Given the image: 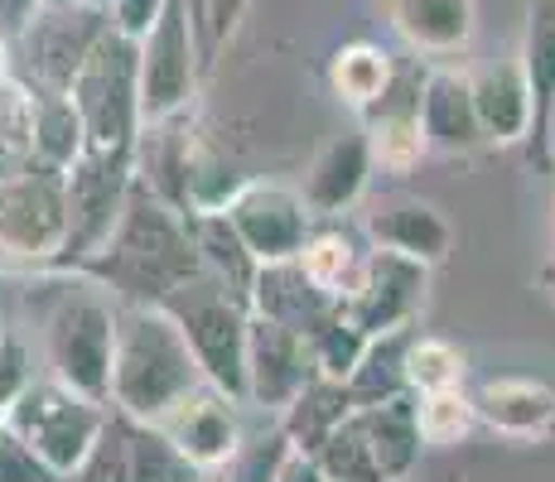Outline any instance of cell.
Segmentation results:
<instances>
[{"label":"cell","mask_w":555,"mask_h":482,"mask_svg":"<svg viewBox=\"0 0 555 482\" xmlns=\"http://www.w3.org/2000/svg\"><path fill=\"white\" fill-rule=\"evenodd\" d=\"M271 482H328L324 468L314 464V454H300V448H285V458L275 464Z\"/></svg>","instance_id":"cell-38"},{"label":"cell","mask_w":555,"mask_h":482,"mask_svg":"<svg viewBox=\"0 0 555 482\" xmlns=\"http://www.w3.org/2000/svg\"><path fill=\"white\" fill-rule=\"evenodd\" d=\"M362 348H367V334L353 324V318L338 309L328 324H319L314 334H309V362H314V377H328V381H348L362 357Z\"/></svg>","instance_id":"cell-33"},{"label":"cell","mask_w":555,"mask_h":482,"mask_svg":"<svg viewBox=\"0 0 555 482\" xmlns=\"http://www.w3.org/2000/svg\"><path fill=\"white\" fill-rule=\"evenodd\" d=\"M517 63H521V73H527L531 106H537V121H541L555 96V0H531L527 5V35H521ZM531 131H537V126H531Z\"/></svg>","instance_id":"cell-29"},{"label":"cell","mask_w":555,"mask_h":482,"mask_svg":"<svg viewBox=\"0 0 555 482\" xmlns=\"http://www.w3.org/2000/svg\"><path fill=\"white\" fill-rule=\"evenodd\" d=\"M421 131H425V145L440 149V155H468V149L483 145V126H478L464 68H425Z\"/></svg>","instance_id":"cell-20"},{"label":"cell","mask_w":555,"mask_h":482,"mask_svg":"<svg viewBox=\"0 0 555 482\" xmlns=\"http://www.w3.org/2000/svg\"><path fill=\"white\" fill-rule=\"evenodd\" d=\"M348 411H353V395H348L344 381L309 377L305 391L281 411V434H285V444H291V448L314 454V448L328 439V430H334Z\"/></svg>","instance_id":"cell-26"},{"label":"cell","mask_w":555,"mask_h":482,"mask_svg":"<svg viewBox=\"0 0 555 482\" xmlns=\"http://www.w3.org/2000/svg\"><path fill=\"white\" fill-rule=\"evenodd\" d=\"M372 246L382 251H397V256H411L421 265H444L454 251V227L435 203L425 198H391V203H377L362 222Z\"/></svg>","instance_id":"cell-16"},{"label":"cell","mask_w":555,"mask_h":482,"mask_svg":"<svg viewBox=\"0 0 555 482\" xmlns=\"http://www.w3.org/2000/svg\"><path fill=\"white\" fill-rule=\"evenodd\" d=\"M411 401H415V430H421L425 448L464 444V439L478 430L474 395H468L464 386H450V391H421V395H411Z\"/></svg>","instance_id":"cell-31"},{"label":"cell","mask_w":555,"mask_h":482,"mask_svg":"<svg viewBox=\"0 0 555 482\" xmlns=\"http://www.w3.org/2000/svg\"><path fill=\"white\" fill-rule=\"evenodd\" d=\"M531 145L541 149V165L555 174V96H551V106H546V116L537 121V131H531Z\"/></svg>","instance_id":"cell-39"},{"label":"cell","mask_w":555,"mask_h":482,"mask_svg":"<svg viewBox=\"0 0 555 482\" xmlns=\"http://www.w3.org/2000/svg\"><path fill=\"white\" fill-rule=\"evenodd\" d=\"M189 237H194V251H198V265L222 281L232 295L247 299L251 295V281H256V256L247 251V242L237 237V227L228 222V212H194L189 218Z\"/></svg>","instance_id":"cell-25"},{"label":"cell","mask_w":555,"mask_h":482,"mask_svg":"<svg viewBox=\"0 0 555 482\" xmlns=\"http://www.w3.org/2000/svg\"><path fill=\"white\" fill-rule=\"evenodd\" d=\"M251 314H266L275 324L295 328L300 338H309L319 324L338 314V304L324 295L309 275L300 271V261H266L256 265V281H251V295H247Z\"/></svg>","instance_id":"cell-21"},{"label":"cell","mask_w":555,"mask_h":482,"mask_svg":"<svg viewBox=\"0 0 555 482\" xmlns=\"http://www.w3.org/2000/svg\"><path fill=\"white\" fill-rule=\"evenodd\" d=\"M184 5H189V25H194L198 63H203V73H212V63L222 58V49L237 39L251 0H184Z\"/></svg>","instance_id":"cell-34"},{"label":"cell","mask_w":555,"mask_h":482,"mask_svg":"<svg viewBox=\"0 0 555 482\" xmlns=\"http://www.w3.org/2000/svg\"><path fill=\"white\" fill-rule=\"evenodd\" d=\"M285 434H266V439H242V448L228 458V464L208 468V473H198V482H271L275 464L285 458Z\"/></svg>","instance_id":"cell-35"},{"label":"cell","mask_w":555,"mask_h":482,"mask_svg":"<svg viewBox=\"0 0 555 482\" xmlns=\"http://www.w3.org/2000/svg\"><path fill=\"white\" fill-rule=\"evenodd\" d=\"M135 78H141V121H169L184 116L203 82V63L194 44L184 0H165L155 25L135 39Z\"/></svg>","instance_id":"cell-9"},{"label":"cell","mask_w":555,"mask_h":482,"mask_svg":"<svg viewBox=\"0 0 555 482\" xmlns=\"http://www.w3.org/2000/svg\"><path fill=\"white\" fill-rule=\"evenodd\" d=\"M372 149H367V135L362 131H344L334 141H324L314 159L305 169V184H300V198L314 218H338L348 212L353 203L367 193V179H372Z\"/></svg>","instance_id":"cell-17"},{"label":"cell","mask_w":555,"mask_h":482,"mask_svg":"<svg viewBox=\"0 0 555 482\" xmlns=\"http://www.w3.org/2000/svg\"><path fill=\"white\" fill-rule=\"evenodd\" d=\"M468 92H474V112L483 126V145H521L537 126V106H531L527 73L517 58H498L468 73Z\"/></svg>","instance_id":"cell-19"},{"label":"cell","mask_w":555,"mask_h":482,"mask_svg":"<svg viewBox=\"0 0 555 482\" xmlns=\"http://www.w3.org/2000/svg\"><path fill=\"white\" fill-rule=\"evenodd\" d=\"M237 411H242V401H232L228 391H218L212 381H203L169 415H159L155 430L165 434L169 444L198 468V473H208V468L228 464V458L242 448V439H247L242 425H237Z\"/></svg>","instance_id":"cell-14"},{"label":"cell","mask_w":555,"mask_h":482,"mask_svg":"<svg viewBox=\"0 0 555 482\" xmlns=\"http://www.w3.org/2000/svg\"><path fill=\"white\" fill-rule=\"evenodd\" d=\"M415 328H391V334L367 338L353 377H348V395L353 405H382L391 395H405V342H411Z\"/></svg>","instance_id":"cell-28"},{"label":"cell","mask_w":555,"mask_h":482,"mask_svg":"<svg viewBox=\"0 0 555 482\" xmlns=\"http://www.w3.org/2000/svg\"><path fill=\"white\" fill-rule=\"evenodd\" d=\"M88 281H98L116 304H165L184 281L203 271L189 218L175 212L159 193H151L141 179H131L126 208L88 261L78 265Z\"/></svg>","instance_id":"cell-1"},{"label":"cell","mask_w":555,"mask_h":482,"mask_svg":"<svg viewBox=\"0 0 555 482\" xmlns=\"http://www.w3.org/2000/svg\"><path fill=\"white\" fill-rule=\"evenodd\" d=\"M421 78H425V68L415 58L397 63L387 92L358 112L362 135H367V149H372V165L391 169V174L415 169L421 155L430 149L425 145V131H421Z\"/></svg>","instance_id":"cell-13"},{"label":"cell","mask_w":555,"mask_h":482,"mask_svg":"<svg viewBox=\"0 0 555 482\" xmlns=\"http://www.w3.org/2000/svg\"><path fill=\"white\" fill-rule=\"evenodd\" d=\"M353 425L367 439L372 458H377L382 482H405L411 468L421 464V430H415V401L411 391L391 395L382 405H353Z\"/></svg>","instance_id":"cell-22"},{"label":"cell","mask_w":555,"mask_h":482,"mask_svg":"<svg viewBox=\"0 0 555 482\" xmlns=\"http://www.w3.org/2000/svg\"><path fill=\"white\" fill-rule=\"evenodd\" d=\"M464 377H468V362L450 338L411 334V342H405V391L411 395L450 391V386H464Z\"/></svg>","instance_id":"cell-32"},{"label":"cell","mask_w":555,"mask_h":482,"mask_svg":"<svg viewBox=\"0 0 555 482\" xmlns=\"http://www.w3.org/2000/svg\"><path fill=\"white\" fill-rule=\"evenodd\" d=\"M228 222L237 227V237L247 242V251L256 261H295L300 256L305 237L314 232V212L305 208L300 188L285 184H266V179H247L237 193H232Z\"/></svg>","instance_id":"cell-12"},{"label":"cell","mask_w":555,"mask_h":482,"mask_svg":"<svg viewBox=\"0 0 555 482\" xmlns=\"http://www.w3.org/2000/svg\"><path fill=\"white\" fill-rule=\"evenodd\" d=\"M391 25L415 53L450 58L468 49L478 10L474 0H391Z\"/></svg>","instance_id":"cell-23"},{"label":"cell","mask_w":555,"mask_h":482,"mask_svg":"<svg viewBox=\"0 0 555 482\" xmlns=\"http://www.w3.org/2000/svg\"><path fill=\"white\" fill-rule=\"evenodd\" d=\"M68 242V188L63 169L20 159L0 169V256L49 271Z\"/></svg>","instance_id":"cell-7"},{"label":"cell","mask_w":555,"mask_h":482,"mask_svg":"<svg viewBox=\"0 0 555 482\" xmlns=\"http://www.w3.org/2000/svg\"><path fill=\"white\" fill-rule=\"evenodd\" d=\"M478 425L517 444H546L555 439V391L531 377H493L474 391Z\"/></svg>","instance_id":"cell-18"},{"label":"cell","mask_w":555,"mask_h":482,"mask_svg":"<svg viewBox=\"0 0 555 482\" xmlns=\"http://www.w3.org/2000/svg\"><path fill=\"white\" fill-rule=\"evenodd\" d=\"M5 338H10V285L0 275V348H5Z\"/></svg>","instance_id":"cell-41"},{"label":"cell","mask_w":555,"mask_h":482,"mask_svg":"<svg viewBox=\"0 0 555 482\" xmlns=\"http://www.w3.org/2000/svg\"><path fill=\"white\" fill-rule=\"evenodd\" d=\"M106 29H112V0H39L35 19L5 53L20 58L25 68L20 82L29 92H68L73 73Z\"/></svg>","instance_id":"cell-8"},{"label":"cell","mask_w":555,"mask_h":482,"mask_svg":"<svg viewBox=\"0 0 555 482\" xmlns=\"http://www.w3.org/2000/svg\"><path fill=\"white\" fill-rule=\"evenodd\" d=\"M10 401H15V395H10L5 386H0V425H5V415H10Z\"/></svg>","instance_id":"cell-42"},{"label":"cell","mask_w":555,"mask_h":482,"mask_svg":"<svg viewBox=\"0 0 555 482\" xmlns=\"http://www.w3.org/2000/svg\"><path fill=\"white\" fill-rule=\"evenodd\" d=\"M68 106L82 126V149L92 155H131L141 135V78H135V39L106 29L68 82Z\"/></svg>","instance_id":"cell-4"},{"label":"cell","mask_w":555,"mask_h":482,"mask_svg":"<svg viewBox=\"0 0 555 482\" xmlns=\"http://www.w3.org/2000/svg\"><path fill=\"white\" fill-rule=\"evenodd\" d=\"M106 411L112 405L98 395H82L59 377H29L10 401L5 425L29 444V454L49 468L53 478H68L73 468L88 458V448L98 444Z\"/></svg>","instance_id":"cell-6"},{"label":"cell","mask_w":555,"mask_h":482,"mask_svg":"<svg viewBox=\"0 0 555 482\" xmlns=\"http://www.w3.org/2000/svg\"><path fill=\"white\" fill-rule=\"evenodd\" d=\"M541 285L555 299V212H551V251H546V271H541Z\"/></svg>","instance_id":"cell-40"},{"label":"cell","mask_w":555,"mask_h":482,"mask_svg":"<svg viewBox=\"0 0 555 482\" xmlns=\"http://www.w3.org/2000/svg\"><path fill=\"white\" fill-rule=\"evenodd\" d=\"M165 309L184 328L203 381H212L232 401L247 405V314H251L247 299L232 295L208 271H198L194 281H184L165 299Z\"/></svg>","instance_id":"cell-5"},{"label":"cell","mask_w":555,"mask_h":482,"mask_svg":"<svg viewBox=\"0 0 555 482\" xmlns=\"http://www.w3.org/2000/svg\"><path fill=\"white\" fill-rule=\"evenodd\" d=\"M367 251H372V246H362L353 232H344V227H314L305 237V246H300V256H295V261H300V271L319 289H324L334 304H344V299L358 289V281H362Z\"/></svg>","instance_id":"cell-24"},{"label":"cell","mask_w":555,"mask_h":482,"mask_svg":"<svg viewBox=\"0 0 555 482\" xmlns=\"http://www.w3.org/2000/svg\"><path fill=\"white\" fill-rule=\"evenodd\" d=\"M35 10H39V0H0V49H10L20 35H25Z\"/></svg>","instance_id":"cell-37"},{"label":"cell","mask_w":555,"mask_h":482,"mask_svg":"<svg viewBox=\"0 0 555 482\" xmlns=\"http://www.w3.org/2000/svg\"><path fill=\"white\" fill-rule=\"evenodd\" d=\"M391 73H397V58H391L382 44H367V39H353V44L334 49V58H328V88L344 106H372L382 92H387Z\"/></svg>","instance_id":"cell-27"},{"label":"cell","mask_w":555,"mask_h":482,"mask_svg":"<svg viewBox=\"0 0 555 482\" xmlns=\"http://www.w3.org/2000/svg\"><path fill=\"white\" fill-rule=\"evenodd\" d=\"M0 78H5V49H0Z\"/></svg>","instance_id":"cell-43"},{"label":"cell","mask_w":555,"mask_h":482,"mask_svg":"<svg viewBox=\"0 0 555 482\" xmlns=\"http://www.w3.org/2000/svg\"><path fill=\"white\" fill-rule=\"evenodd\" d=\"M194 386H203V372L175 314L165 304H116L106 405L131 420L155 425Z\"/></svg>","instance_id":"cell-2"},{"label":"cell","mask_w":555,"mask_h":482,"mask_svg":"<svg viewBox=\"0 0 555 482\" xmlns=\"http://www.w3.org/2000/svg\"><path fill=\"white\" fill-rule=\"evenodd\" d=\"M425 295H430V265L372 246L358 289L338 309H344L367 338H377V334H391V328H415V318H421V309H425Z\"/></svg>","instance_id":"cell-11"},{"label":"cell","mask_w":555,"mask_h":482,"mask_svg":"<svg viewBox=\"0 0 555 482\" xmlns=\"http://www.w3.org/2000/svg\"><path fill=\"white\" fill-rule=\"evenodd\" d=\"M53 295L44 299V357L49 377L82 395L106 401L112 381V338H116V299L82 271H49Z\"/></svg>","instance_id":"cell-3"},{"label":"cell","mask_w":555,"mask_h":482,"mask_svg":"<svg viewBox=\"0 0 555 482\" xmlns=\"http://www.w3.org/2000/svg\"><path fill=\"white\" fill-rule=\"evenodd\" d=\"M131 179H135L131 155H92V149H82L63 169V188H68V242H63L59 261L49 271H78L112 237L116 218L126 208V193H131Z\"/></svg>","instance_id":"cell-10"},{"label":"cell","mask_w":555,"mask_h":482,"mask_svg":"<svg viewBox=\"0 0 555 482\" xmlns=\"http://www.w3.org/2000/svg\"><path fill=\"white\" fill-rule=\"evenodd\" d=\"M309 377H314L309 338L266 314H247V405L281 415Z\"/></svg>","instance_id":"cell-15"},{"label":"cell","mask_w":555,"mask_h":482,"mask_svg":"<svg viewBox=\"0 0 555 482\" xmlns=\"http://www.w3.org/2000/svg\"><path fill=\"white\" fill-rule=\"evenodd\" d=\"M126 482H198V468L155 425L126 415Z\"/></svg>","instance_id":"cell-30"},{"label":"cell","mask_w":555,"mask_h":482,"mask_svg":"<svg viewBox=\"0 0 555 482\" xmlns=\"http://www.w3.org/2000/svg\"><path fill=\"white\" fill-rule=\"evenodd\" d=\"M159 10H165V0H112V25L121 29V35L141 39L145 29L155 25Z\"/></svg>","instance_id":"cell-36"}]
</instances>
